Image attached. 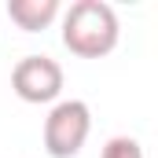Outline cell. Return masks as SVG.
Here are the masks:
<instances>
[{
    "mask_svg": "<svg viewBox=\"0 0 158 158\" xmlns=\"http://www.w3.org/2000/svg\"><path fill=\"white\" fill-rule=\"evenodd\" d=\"M103 158H143V147L132 136H114V140H107Z\"/></svg>",
    "mask_w": 158,
    "mask_h": 158,
    "instance_id": "5",
    "label": "cell"
},
{
    "mask_svg": "<svg viewBox=\"0 0 158 158\" xmlns=\"http://www.w3.org/2000/svg\"><path fill=\"white\" fill-rule=\"evenodd\" d=\"M63 44L77 59H103L118 48V15L103 0H77L66 11Z\"/></svg>",
    "mask_w": 158,
    "mask_h": 158,
    "instance_id": "1",
    "label": "cell"
},
{
    "mask_svg": "<svg viewBox=\"0 0 158 158\" xmlns=\"http://www.w3.org/2000/svg\"><path fill=\"white\" fill-rule=\"evenodd\" d=\"M59 15V0H11L7 4V19L26 30V33H40L44 26H52Z\"/></svg>",
    "mask_w": 158,
    "mask_h": 158,
    "instance_id": "4",
    "label": "cell"
},
{
    "mask_svg": "<svg viewBox=\"0 0 158 158\" xmlns=\"http://www.w3.org/2000/svg\"><path fill=\"white\" fill-rule=\"evenodd\" d=\"M88 129H92V114L81 99L59 103L44 121V151L52 158H74L88 140Z\"/></svg>",
    "mask_w": 158,
    "mask_h": 158,
    "instance_id": "2",
    "label": "cell"
},
{
    "mask_svg": "<svg viewBox=\"0 0 158 158\" xmlns=\"http://www.w3.org/2000/svg\"><path fill=\"white\" fill-rule=\"evenodd\" d=\"M11 88L26 103H52L63 92V66L48 55H26L11 70Z\"/></svg>",
    "mask_w": 158,
    "mask_h": 158,
    "instance_id": "3",
    "label": "cell"
}]
</instances>
